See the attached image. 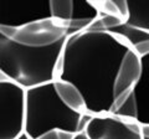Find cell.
<instances>
[{
  "label": "cell",
  "mask_w": 149,
  "mask_h": 139,
  "mask_svg": "<svg viewBox=\"0 0 149 139\" xmlns=\"http://www.w3.org/2000/svg\"><path fill=\"white\" fill-rule=\"evenodd\" d=\"M132 49L108 31H82L70 36L57 67L56 80L77 87L87 112L108 115L114 103L113 87L120 62Z\"/></svg>",
  "instance_id": "1"
},
{
  "label": "cell",
  "mask_w": 149,
  "mask_h": 139,
  "mask_svg": "<svg viewBox=\"0 0 149 139\" xmlns=\"http://www.w3.org/2000/svg\"><path fill=\"white\" fill-rule=\"evenodd\" d=\"M68 38L51 46L31 47L17 44L0 32V72L25 91L54 82Z\"/></svg>",
  "instance_id": "2"
},
{
  "label": "cell",
  "mask_w": 149,
  "mask_h": 139,
  "mask_svg": "<svg viewBox=\"0 0 149 139\" xmlns=\"http://www.w3.org/2000/svg\"><path fill=\"white\" fill-rule=\"evenodd\" d=\"M81 117L82 113L70 109L60 99L54 82L25 91L24 132L31 139L55 129L78 134Z\"/></svg>",
  "instance_id": "3"
},
{
  "label": "cell",
  "mask_w": 149,
  "mask_h": 139,
  "mask_svg": "<svg viewBox=\"0 0 149 139\" xmlns=\"http://www.w3.org/2000/svg\"><path fill=\"white\" fill-rule=\"evenodd\" d=\"M25 90L10 81L0 82V139H16L24 132Z\"/></svg>",
  "instance_id": "4"
},
{
  "label": "cell",
  "mask_w": 149,
  "mask_h": 139,
  "mask_svg": "<svg viewBox=\"0 0 149 139\" xmlns=\"http://www.w3.org/2000/svg\"><path fill=\"white\" fill-rule=\"evenodd\" d=\"M50 0H0V26L21 29L51 19Z\"/></svg>",
  "instance_id": "5"
},
{
  "label": "cell",
  "mask_w": 149,
  "mask_h": 139,
  "mask_svg": "<svg viewBox=\"0 0 149 139\" xmlns=\"http://www.w3.org/2000/svg\"><path fill=\"white\" fill-rule=\"evenodd\" d=\"M68 31L65 24L55 19H47L15 29L10 40L17 44L31 47H45L68 38Z\"/></svg>",
  "instance_id": "6"
},
{
  "label": "cell",
  "mask_w": 149,
  "mask_h": 139,
  "mask_svg": "<svg viewBox=\"0 0 149 139\" xmlns=\"http://www.w3.org/2000/svg\"><path fill=\"white\" fill-rule=\"evenodd\" d=\"M128 19L109 32L123 39L130 47L149 41V1L128 0Z\"/></svg>",
  "instance_id": "7"
},
{
  "label": "cell",
  "mask_w": 149,
  "mask_h": 139,
  "mask_svg": "<svg viewBox=\"0 0 149 139\" xmlns=\"http://www.w3.org/2000/svg\"><path fill=\"white\" fill-rule=\"evenodd\" d=\"M88 139H143L141 124L124 122L114 115H93L85 131Z\"/></svg>",
  "instance_id": "8"
},
{
  "label": "cell",
  "mask_w": 149,
  "mask_h": 139,
  "mask_svg": "<svg viewBox=\"0 0 149 139\" xmlns=\"http://www.w3.org/2000/svg\"><path fill=\"white\" fill-rule=\"evenodd\" d=\"M141 75H142L141 56L133 49H130L124 56V58L122 60V62H120L117 77H116L114 87H113L114 99L124 93L133 91V88L139 81V78H141Z\"/></svg>",
  "instance_id": "9"
},
{
  "label": "cell",
  "mask_w": 149,
  "mask_h": 139,
  "mask_svg": "<svg viewBox=\"0 0 149 139\" xmlns=\"http://www.w3.org/2000/svg\"><path fill=\"white\" fill-rule=\"evenodd\" d=\"M142 75L133 88L134 99L137 103V123L149 124V54L141 57Z\"/></svg>",
  "instance_id": "10"
},
{
  "label": "cell",
  "mask_w": 149,
  "mask_h": 139,
  "mask_svg": "<svg viewBox=\"0 0 149 139\" xmlns=\"http://www.w3.org/2000/svg\"><path fill=\"white\" fill-rule=\"evenodd\" d=\"M56 92L65 104L70 109L78 113H88L87 112V106L85 98L77 87H74L72 83L62 81V80H55L54 81Z\"/></svg>",
  "instance_id": "11"
},
{
  "label": "cell",
  "mask_w": 149,
  "mask_h": 139,
  "mask_svg": "<svg viewBox=\"0 0 149 139\" xmlns=\"http://www.w3.org/2000/svg\"><path fill=\"white\" fill-rule=\"evenodd\" d=\"M52 19L62 22L66 26L72 15V0H50Z\"/></svg>",
  "instance_id": "12"
},
{
  "label": "cell",
  "mask_w": 149,
  "mask_h": 139,
  "mask_svg": "<svg viewBox=\"0 0 149 139\" xmlns=\"http://www.w3.org/2000/svg\"><path fill=\"white\" fill-rule=\"evenodd\" d=\"M112 115L124 120V122H137V103L134 99L133 91L130 92L128 98L114 111Z\"/></svg>",
  "instance_id": "13"
},
{
  "label": "cell",
  "mask_w": 149,
  "mask_h": 139,
  "mask_svg": "<svg viewBox=\"0 0 149 139\" xmlns=\"http://www.w3.org/2000/svg\"><path fill=\"white\" fill-rule=\"evenodd\" d=\"M77 134H73L71 132L61 131V129H55V131H50L47 133L42 134L37 139H74Z\"/></svg>",
  "instance_id": "14"
},
{
  "label": "cell",
  "mask_w": 149,
  "mask_h": 139,
  "mask_svg": "<svg viewBox=\"0 0 149 139\" xmlns=\"http://www.w3.org/2000/svg\"><path fill=\"white\" fill-rule=\"evenodd\" d=\"M141 136L143 139H149V124H142L141 126Z\"/></svg>",
  "instance_id": "15"
},
{
  "label": "cell",
  "mask_w": 149,
  "mask_h": 139,
  "mask_svg": "<svg viewBox=\"0 0 149 139\" xmlns=\"http://www.w3.org/2000/svg\"><path fill=\"white\" fill-rule=\"evenodd\" d=\"M16 139H31V138H30L29 136H27V134H26L25 132H22V133H21L20 136H19Z\"/></svg>",
  "instance_id": "16"
},
{
  "label": "cell",
  "mask_w": 149,
  "mask_h": 139,
  "mask_svg": "<svg viewBox=\"0 0 149 139\" xmlns=\"http://www.w3.org/2000/svg\"><path fill=\"white\" fill-rule=\"evenodd\" d=\"M74 139H88V138L86 137V134H85V133H82V134H77Z\"/></svg>",
  "instance_id": "17"
}]
</instances>
